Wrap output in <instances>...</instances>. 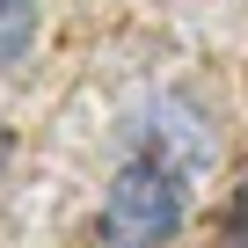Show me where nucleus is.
Listing matches in <instances>:
<instances>
[{
  "label": "nucleus",
  "mask_w": 248,
  "mask_h": 248,
  "mask_svg": "<svg viewBox=\"0 0 248 248\" xmlns=\"http://www.w3.org/2000/svg\"><path fill=\"white\" fill-rule=\"evenodd\" d=\"M190 219V175L146 146H124L102 190V248H168Z\"/></svg>",
  "instance_id": "nucleus-1"
},
{
  "label": "nucleus",
  "mask_w": 248,
  "mask_h": 248,
  "mask_svg": "<svg viewBox=\"0 0 248 248\" xmlns=\"http://www.w3.org/2000/svg\"><path fill=\"white\" fill-rule=\"evenodd\" d=\"M124 146H146V154L175 161L183 175H204L212 168V117L190 95H146L124 117Z\"/></svg>",
  "instance_id": "nucleus-2"
},
{
  "label": "nucleus",
  "mask_w": 248,
  "mask_h": 248,
  "mask_svg": "<svg viewBox=\"0 0 248 248\" xmlns=\"http://www.w3.org/2000/svg\"><path fill=\"white\" fill-rule=\"evenodd\" d=\"M37 44V0H0V66H22Z\"/></svg>",
  "instance_id": "nucleus-3"
},
{
  "label": "nucleus",
  "mask_w": 248,
  "mask_h": 248,
  "mask_svg": "<svg viewBox=\"0 0 248 248\" xmlns=\"http://www.w3.org/2000/svg\"><path fill=\"white\" fill-rule=\"evenodd\" d=\"M219 248H248V183L233 190V204H226V241Z\"/></svg>",
  "instance_id": "nucleus-4"
}]
</instances>
